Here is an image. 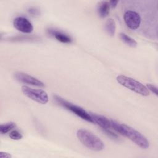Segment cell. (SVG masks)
<instances>
[{"label":"cell","instance_id":"cell-9","mask_svg":"<svg viewBox=\"0 0 158 158\" xmlns=\"http://www.w3.org/2000/svg\"><path fill=\"white\" fill-rule=\"evenodd\" d=\"M93 122L98 125L101 128H111V123H110V119L106 118V117L98 115L94 113H89Z\"/></svg>","mask_w":158,"mask_h":158},{"label":"cell","instance_id":"cell-11","mask_svg":"<svg viewBox=\"0 0 158 158\" xmlns=\"http://www.w3.org/2000/svg\"><path fill=\"white\" fill-rule=\"evenodd\" d=\"M110 10V4L107 1H101L98 6L97 11L98 15L104 18L107 17L109 14Z\"/></svg>","mask_w":158,"mask_h":158},{"label":"cell","instance_id":"cell-10","mask_svg":"<svg viewBox=\"0 0 158 158\" xmlns=\"http://www.w3.org/2000/svg\"><path fill=\"white\" fill-rule=\"evenodd\" d=\"M48 32L49 34L52 35L57 41L61 43H70L72 41V40L70 36L60 31L50 29L48 30Z\"/></svg>","mask_w":158,"mask_h":158},{"label":"cell","instance_id":"cell-12","mask_svg":"<svg viewBox=\"0 0 158 158\" xmlns=\"http://www.w3.org/2000/svg\"><path fill=\"white\" fill-rule=\"evenodd\" d=\"M104 30L110 36H112L115 35L116 30V23L114 20L112 18H109L106 20L104 23Z\"/></svg>","mask_w":158,"mask_h":158},{"label":"cell","instance_id":"cell-18","mask_svg":"<svg viewBox=\"0 0 158 158\" xmlns=\"http://www.w3.org/2000/svg\"><path fill=\"white\" fill-rule=\"evenodd\" d=\"M11 157H12V156L9 153H6V152H1L0 153L1 158H10Z\"/></svg>","mask_w":158,"mask_h":158},{"label":"cell","instance_id":"cell-1","mask_svg":"<svg viewBox=\"0 0 158 158\" xmlns=\"http://www.w3.org/2000/svg\"><path fill=\"white\" fill-rule=\"evenodd\" d=\"M111 128L122 136L128 138L142 149L149 148V142L148 139L139 131L124 123L110 120Z\"/></svg>","mask_w":158,"mask_h":158},{"label":"cell","instance_id":"cell-2","mask_svg":"<svg viewBox=\"0 0 158 158\" xmlns=\"http://www.w3.org/2000/svg\"><path fill=\"white\" fill-rule=\"evenodd\" d=\"M77 136L83 145L91 150L100 151L104 149L105 146L102 141L94 133L86 129L78 130Z\"/></svg>","mask_w":158,"mask_h":158},{"label":"cell","instance_id":"cell-19","mask_svg":"<svg viewBox=\"0 0 158 158\" xmlns=\"http://www.w3.org/2000/svg\"><path fill=\"white\" fill-rule=\"evenodd\" d=\"M109 2L110 4V7H111L112 8H115L117 6L118 1H110Z\"/></svg>","mask_w":158,"mask_h":158},{"label":"cell","instance_id":"cell-17","mask_svg":"<svg viewBox=\"0 0 158 158\" xmlns=\"http://www.w3.org/2000/svg\"><path fill=\"white\" fill-rule=\"evenodd\" d=\"M146 86L147 89H148V91H151L153 94H154L156 96L158 95V94H157V88L155 85H154L152 84H151V83H149V84H147Z\"/></svg>","mask_w":158,"mask_h":158},{"label":"cell","instance_id":"cell-16","mask_svg":"<svg viewBox=\"0 0 158 158\" xmlns=\"http://www.w3.org/2000/svg\"><path fill=\"white\" fill-rule=\"evenodd\" d=\"M9 137L14 140H19L22 138L23 136L22 133L17 130H12L9 133Z\"/></svg>","mask_w":158,"mask_h":158},{"label":"cell","instance_id":"cell-13","mask_svg":"<svg viewBox=\"0 0 158 158\" xmlns=\"http://www.w3.org/2000/svg\"><path fill=\"white\" fill-rule=\"evenodd\" d=\"M120 38L123 43L130 47L134 48L137 46V42L133 38L124 33H120Z\"/></svg>","mask_w":158,"mask_h":158},{"label":"cell","instance_id":"cell-14","mask_svg":"<svg viewBox=\"0 0 158 158\" xmlns=\"http://www.w3.org/2000/svg\"><path fill=\"white\" fill-rule=\"evenodd\" d=\"M16 127L15 123L14 122H10L6 123L5 124H1L0 125V133L2 135L6 134L14 128Z\"/></svg>","mask_w":158,"mask_h":158},{"label":"cell","instance_id":"cell-5","mask_svg":"<svg viewBox=\"0 0 158 158\" xmlns=\"http://www.w3.org/2000/svg\"><path fill=\"white\" fill-rule=\"evenodd\" d=\"M21 90L26 96L40 104H45L49 101L48 95L44 90L33 89L25 85L22 86Z\"/></svg>","mask_w":158,"mask_h":158},{"label":"cell","instance_id":"cell-3","mask_svg":"<svg viewBox=\"0 0 158 158\" xmlns=\"http://www.w3.org/2000/svg\"><path fill=\"white\" fill-rule=\"evenodd\" d=\"M117 81L122 86L144 96L149 95V91L146 86L139 81L125 75H120L117 77Z\"/></svg>","mask_w":158,"mask_h":158},{"label":"cell","instance_id":"cell-8","mask_svg":"<svg viewBox=\"0 0 158 158\" xmlns=\"http://www.w3.org/2000/svg\"><path fill=\"white\" fill-rule=\"evenodd\" d=\"M14 77L19 81L25 84L38 86V87L44 86V84L41 81L25 73L20 72H16L14 73Z\"/></svg>","mask_w":158,"mask_h":158},{"label":"cell","instance_id":"cell-20","mask_svg":"<svg viewBox=\"0 0 158 158\" xmlns=\"http://www.w3.org/2000/svg\"><path fill=\"white\" fill-rule=\"evenodd\" d=\"M28 11H29V12H30L31 14H32V15H37V14H38V13H39L38 10L37 9H35V8H31V9H29Z\"/></svg>","mask_w":158,"mask_h":158},{"label":"cell","instance_id":"cell-4","mask_svg":"<svg viewBox=\"0 0 158 158\" xmlns=\"http://www.w3.org/2000/svg\"><path fill=\"white\" fill-rule=\"evenodd\" d=\"M54 98L59 104L65 107L66 109L70 110L78 117H80L81 119L90 123H94L90 114L87 112L83 108L67 101L59 96L55 95L54 96Z\"/></svg>","mask_w":158,"mask_h":158},{"label":"cell","instance_id":"cell-15","mask_svg":"<svg viewBox=\"0 0 158 158\" xmlns=\"http://www.w3.org/2000/svg\"><path fill=\"white\" fill-rule=\"evenodd\" d=\"M102 131L110 138H111L113 140H119V137L118 136L114 133L112 130H110V128H101Z\"/></svg>","mask_w":158,"mask_h":158},{"label":"cell","instance_id":"cell-7","mask_svg":"<svg viewBox=\"0 0 158 158\" xmlns=\"http://www.w3.org/2000/svg\"><path fill=\"white\" fill-rule=\"evenodd\" d=\"M13 25L18 31L24 33H30L33 30L32 23L27 18L22 16L15 18L13 21Z\"/></svg>","mask_w":158,"mask_h":158},{"label":"cell","instance_id":"cell-6","mask_svg":"<svg viewBox=\"0 0 158 158\" xmlns=\"http://www.w3.org/2000/svg\"><path fill=\"white\" fill-rule=\"evenodd\" d=\"M123 19L127 26L133 30L138 28L141 22L139 14L134 10L126 11L123 15Z\"/></svg>","mask_w":158,"mask_h":158}]
</instances>
